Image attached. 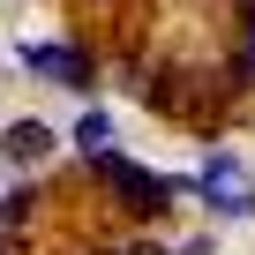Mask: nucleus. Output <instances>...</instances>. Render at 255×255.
I'll return each instance as SVG.
<instances>
[{"label": "nucleus", "mask_w": 255, "mask_h": 255, "mask_svg": "<svg viewBox=\"0 0 255 255\" xmlns=\"http://www.w3.org/2000/svg\"><path fill=\"white\" fill-rule=\"evenodd\" d=\"M90 180L120 203V210H135V218H165L180 195H188V180H173V173H150V165H135V158H120V150H98L90 158Z\"/></svg>", "instance_id": "1"}, {"label": "nucleus", "mask_w": 255, "mask_h": 255, "mask_svg": "<svg viewBox=\"0 0 255 255\" xmlns=\"http://www.w3.org/2000/svg\"><path fill=\"white\" fill-rule=\"evenodd\" d=\"M15 60H23L38 83H53V90H75V98L98 90V60H90L83 45H68V38H38V45H23Z\"/></svg>", "instance_id": "2"}, {"label": "nucleus", "mask_w": 255, "mask_h": 255, "mask_svg": "<svg viewBox=\"0 0 255 255\" xmlns=\"http://www.w3.org/2000/svg\"><path fill=\"white\" fill-rule=\"evenodd\" d=\"M0 150H8V165H45L60 150V135L45 120H8V143H0Z\"/></svg>", "instance_id": "3"}, {"label": "nucleus", "mask_w": 255, "mask_h": 255, "mask_svg": "<svg viewBox=\"0 0 255 255\" xmlns=\"http://www.w3.org/2000/svg\"><path fill=\"white\" fill-rule=\"evenodd\" d=\"M195 195H203V210L225 218V225H233V218H255V188H248V180H233V188H195Z\"/></svg>", "instance_id": "4"}, {"label": "nucleus", "mask_w": 255, "mask_h": 255, "mask_svg": "<svg viewBox=\"0 0 255 255\" xmlns=\"http://www.w3.org/2000/svg\"><path fill=\"white\" fill-rule=\"evenodd\" d=\"M68 143H75L83 158H98V150H113V113H105V105H90V113H83V120L68 128Z\"/></svg>", "instance_id": "5"}, {"label": "nucleus", "mask_w": 255, "mask_h": 255, "mask_svg": "<svg viewBox=\"0 0 255 255\" xmlns=\"http://www.w3.org/2000/svg\"><path fill=\"white\" fill-rule=\"evenodd\" d=\"M233 180H248V165H240V150H225V143H218V150L203 158V173H195V188H233Z\"/></svg>", "instance_id": "6"}, {"label": "nucleus", "mask_w": 255, "mask_h": 255, "mask_svg": "<svg viewBox=\"0 0 255 255\" xmlns=\"http://www.w3.org/2000/svg\"><path fill=\"white\" fill-rule=\"evenodd\" d=\"M30 210H38V195H30V188H8V195H0V225H8V233H15V225H30Z\"/></svg>", "instance_id": "7"}, {"label": "nucleus", "mask_w": 255, "mask_h": 255, "mask_svg": "<svg viewBox=\"0 0 255 255\" xmlns=\"http://www.w3.org/2000/svg\"><path fill=\"white\" fill-rule=\"evenodd\" d=\"M240 75L255 83V0H248V15H240Z\"/></svg>", "instance_id": "8"}, {"label": "nucleus", "mask_w": 255, "mask_h": 255, "mask_svg": "<svg viewBox=\"0 0 255 255\" xmlns=\"http://www.w3.org/2000/svg\"><path fill=\"white\" fill-rule=\"evenodd\" d=\"M120 255H165V240H128Z\"/></svg>", "instance_id": "9"}]
</instances>
